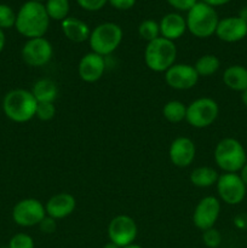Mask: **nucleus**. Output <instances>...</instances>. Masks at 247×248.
Returning <instances> with one entry per match:
<instances>
[{"label":"nucleus","instance_id":"f257e3e1","mask_svg":"<svg viewBox=\"0 0 247 248\" xmlns=\"http://www.w3.org/2000/svg\"><path fill=\"white\" fill-rule=\"evenodd\" d=\"M50 21L45 4L28 0L19 7L17 12L15 28L22 36L27 38V40L43 38L48 31Z\"/></svg>","mask_w":247,"mask_h":248},{"label":"nucleus","instance_id":"f03ea898","mask_svg":"<svg viewBox=\"0 0 247 248\" xmlns=\"http://www.w3.org/2000/svg\"><path fill=\"white\" fill-rule=\"evenodd\" d=\"M38 101L31 91L15 89L7 92L2 99V110L7 119L17 124L28 123L35 118Z\"/></svg>","mask_w":247,"mask_h":248},{"label":"nucleus","instance_id":"7ed1b4c3","mask_svg":"<svg viewBox=\"0 0 247 248\" xmlns=\"http://www.w3.org/2000/svg\"><path fill=\"white\" fill-rule=\"evenodd\" d=\"M186 29L191 35L199 39H206L216 34L219 17L215 7L198 1L186 12Z\"/></svg>","mask_w":247,"mask_h":248},{"label":"nucleus","instance_id":"20e7f679","mask_svg":"<svg viewBox=\"0 0 247 248\" xmlns=\"http://www.w3.org/2000/svg\"><path fill=\"white\" fill-rule=\"evenodd\" d=\"M215 162L224 173H237L247 162V154L241 142L235 138H223L215 148Z\"/></svg>","mask_w":247,"mask_h":248},{"label":"nucleus","instance_id":"39448f33","mask_svg":"<svg viewBox=\"0 0 247 248\" xmlns=\"http://www.w3.org/2000/svg\"><path fill=\"white\" fill-rule=\"evenodd\" d=\"M123 38L124 31L119 24L114 22H104L91 31L89 45L91 52L106 58L120 46Z\"/></svg>","mask_w":247,"mask_h":248},{"label":"nucleus","instance_id":"423d86ee","mask_svg":"<svg viewBox=\"0 0 247 248\" xmlns=\"http://www.w3.org/2000/svg\"><path fill=\"white\" fill-rule=\"evenodd\" d=\"M177 47L174 41L159 36L147 43L144 50L145 65L155 73H165L176 63Z\"/></svg>","mask_w":247,"mask_h":248},{"label":"nucleus","instance_id":"0eeeda50","mask_svg":"<svg viewBox=\"0 0 247 248\" xmlns=\"http://www.w3.org/2000/svg\"><path fill=\"white\" fill-rule=\"evenodd\" d=\"M219 115V106L211 97H200L186 106L185 121L195 128L212 125Z\"/></svg>","mask_w":247,"mask_h":248},{"label":"nucleus","instance_id":"6e6552de","mask_svg":"<svg viewBox=\"0 0 247 248\" xmlns=\"http://www.w3.org/2000/svg\"><path fill=\"white\" fill-rule=\"evenodd\" d=\"M45 217V205L38 199H23L12 208V219L22 228L36 227Z\"/></svg>","mask_w":247,"mask_h":248},{"label":"nucleus","instance_id":"1a4fd4ad","mask_svg":"<svg viewBox=\"0 0 247 248\" xmlns=\"http://www.w3.org/2000/svg\"><path fill=\"white\" fill-rule=\"evenodd\" d=\"M217 194L219 200L230 206L240 205L246 198L247 188L240 178L239 173L219 174L217 183Z\"/></svg>","mask_w":247,"mask_h":248},{"label":"nucleus","instance_id":"9d476101","mask_svg":"<svg viewBox=\"0 0 247 248\" xmlns=\"http://www.w3.org/2000/svg\"><path fill=\"white\" fill-rule=\"evenodd\" d=\"M21 56L23 62L29 67H44L52 60L53 46L45 36L28 39L22 46Z\"/></svg>","mask_w":247,"mask_h":248},{"label":"nucleus","instance_id":"9b49d317","mask_svg":"<svg viewBox=\"0 0 247 248\" xmlns=\"http://www.w3.org/2000/svg\"><path fill=\"white\" fill-rule=\"evenodd\" d=\"M138 227L135 219L127 215L115 216L109 222L108 237L109 241L118 245L119 247H125L131 244H135L137 239Z\"/></svg>","mask_w":247,"mask_h":248},{"label":"nucleus","instance_id":"f8f14e48","mask_svg":"<svg viewBox=\"0 0 247 248\" xmlns=\"http://www.w3.org/2000/svg\"><path fill=\"white\" fill-rule=\"evenodd\" d=\"M220 210V200L216 196L208 195L201 199L193 212V223L195 228L203 232L215 227L219 218Z\"/></svg>","mask_w":247,"mask_h":248},{"label":"nucleus","instance_id":"ddd939ff","mask_svg":"<svg viewBox=\"0 0 247 248\" xmlns=\"http://www.w3.org/2000/svg\"><path fill=\"white\" fill-rule=\"evenodd\" d=\"M200 77L194 65L188 63H174L165 72V81L171 89L178 91L190 90L198 84Z\"/></svg>","mask_w":247,"mask_h":248},{"label":"nucleus","instance_id":"4468645a","mask_svg":"<svg viewBox=\"0 0 247 248\" xmlns=\"http://www.w3.org/2000/svg\"><path fill=\"white\" fill-rule=\"evenodd\" d=\"M196 155L195 143L188 137H177L172 140L169 149V156L172 164L181 169H185L193 164Z\"/></svg>","mask_w":247,"mask_h":248},{"label":"nucleus","instance_id":"2eb2a0df","mask_svg":"<svg viewBox=\"0 0 247 248\" xmlns=\"http://www.w3.org/2000/svg\"><path fill=\"white\" fill-rule=\"evenodd\" d=\"M216 35L224 43H237L247 36V22L239 16L225 17L219 19Z\"/></svg>","mask_w":247,"mask_h":248},{"label":"nucleus","instance_id":"dca6fc26","mask_svg":"<svg viewBox=\"0 0 247 248\" xmlns=\"http://www.w3.org/2000/svg\"><path fill=\"white\" fill-rule=\"evenodd\" d=\"M106 68V58L94 52H89L82 56L80 60L77 73L82 81L92 84V82L98 81L103 77Z\"/></svg>","mask_w":247,"mask_h":248},{"label":"nucleus","instance_id":"f3484780","mask_svg":"<svg viewBox=\"0 0 247 248\" xmlns=\"http://www.w3.org/2000/svg\"><path fill=\"white\" fill-rule=\"evenodd\" d=\"M77 208V200L70 193H58L51 196L45 205L46 215L53 219H63L72 215Z\"/></svg>","mask_w":247,"mask_h":248},{"label":"nucleus","instance_id":"a211bd4d","mask_svg":"<svg viewBox=\"0 0 247 248\" xmlns=\"http://www.w3.org/2000/svg\"><path fill=\"white\" fill-rule=\"evenodd\" d=\"M160 36L167 39V40L176 41L185 34L186 21L178 12H171L166 14L159 22Z\"/></svg>","mask_w":247,"mask_h":248},{"label":"nucleus","instance_id":"6ab92c4d","mask_svg":"<svg viewBox=\"0 0 247 248\" xmlns=\"http://www.w3.org/2000/svg\"><path fill=\"white\" fill-rule=\"evenodd\" d=\"M61 28L68 40L77 44L89 41L90 34H91L89 24L77 17L68 16L67 18L61 22Z\"/></svg>","mask_w":247,"mask_h":248},{"label":"nucleus","instance_id":"aec40b11","mask_svg":"<svg viewBox=\"0 0 247 248\" xmlns=\"http://www.w3.org/2000/svg\"><path fill=\"white\" fill-rule=\"evenodd\" d=\"M223 82L232 91H245L247 90V68L240 64L230 65L223 72Z\"/></svg>","mask_w":247,"mask_h":248},{"label":"nucleus","instance_id":"412c9836","mask_svg":"<svg viewBox=\"0 0 247 248\" xmlns=\"http://www.w3.org/2000/svg\"><path fill=\"white\" fill-rule=\"evenodd\" d=\"M31 93L35 97L38 103H46L50 102L53 103L58 96V86L52 79L48 78H43L34 82L31 87Z\"/></svg>","mask_w":247,"mask_h":248},{"label":"nucleus","instance_id":"4be33fe9","mask_svg":"<svg viewBox=\"0 0 247 248\" xmlns=\"http://www.w3.org/2000/svg\"><path fill=\"white\" fill-rule=\"evenodd\" d=\"M219 173L217 170L211 166H199L191 171L189 179L191 184L198 188H210V186H216Z\"/></svg>","mask_w":247,"mask_h":248},{"label":"nucleus","instance_id":"5701e85b","mask_svg":"<svg viewBox=\"0 0 247 248\" xmlns=\"http://www.w3.org/2000/svg\"><path fill=\"white\" fill-rule=\"evenodd\" d=\"M194 68H195L196 73H198L200 78L212 77V75H215L219 70L220 61L216 55L207 53V55H202L196 60Z\"/></svg>","mask_w":247,"mask_h":248},{"label":"nucleus","instance_id":"b1692460","mask_svg":"<svg viewBox=\"0 0 247 248\" xmlns=\"http://www.w3.org/2000/svg\"><path fill=\"white\" fill-rule=\"evenodd\" d=\"M162 115L169 123L178 124L185 120L186 106L181 101H169L162 107Z\"/></svg>","mask_w":247,"mask_h":248},{"label":"nucleus","instance_id":"393cba45","mask_svg":"<svg viewBox=\"0 0 247 248\" xmlns=\"http://www.w3.org/2000/svg\"><path fill=\"white\" fill-rule=\"evenodd\" d=\"M45 9L50 19L62 22L69 15V0H46Z\"/></svg>","mask_w":247,"mask_h":248},{"label":"nucleus","instance_id":"a878e982","mask_svg":"<svg viewBox=\"0 0 247 248\" xmlns=\"http://www.w3.org/2000/svg\"><path fill=\"white\" fill-rule=\"evenodd\" d=\"M138 35L147 43L157 39L160 36L159 22L154 21V19H144L143 22H140V24L138 26Z\"/></svg>","mask_w":247,"mask_h":248},{"label":"nucleus","instance_id":"bb28decb","mask_svg":"<svg viewBox=\"0 0 247 248\" xmlns=\"http://www.w3.org/2000/svg\"><path fill=\"white\" fill-rule=\"evenodd\" d=\"M17 14L11 6L6 4H0V29H10L16 24Z\"/></svg>","mask_w":247,"mask_h":248},{"label":"nucleus","instance_id":"cd10ccee","mask_svg":"<svg viewBox=\"0 0 247 248\" xmlns=\"http://www.w3.org/2000/svg\"><path fill=\"white\" fill-rule=\"evenodd\" d=\"M9 248H35V242L31 235L26 232H17L10 239Z\"/></svg>","mask_w":247,"mask_h":248},{"label":"nucleus","instance_id":"c85d7f7f","mask_svg":"<svg viewBox=\"0 0 247 248\" xmlns=\"http://www.w3.org/2000/svg\"><path fill=\"white\" fill-rule=\"evenodd\" d=\"M202 242L208 248H218L222 244V234L215 227L202 232Z\"/></svg>","mask_w":247,"mask_h":248},{"label":"nucleus","instance_id":"c756f323","mask_svg":"<svg viewBox=\"0 0 247 248\" xmlns=\"http://www.w3.org/2000/svg\"><path fill=\"white\" fill-rule=\"evenodd\" d=\"M56 115V106L55 103H38V108H36L35 116L41 121H50L55 118Z\"/></svg>","mask_w":247,"mask_h":248},{"label":"nucleus","instance_id":"7c9ffc66","mask_svg":"<svg viewBox=\"0 0 247 248\" xmlns=\"http://www.w3.org/2000/svg\"><path fill=\"white\" fill-rule=\"evenodd\" d=\"M77 5L86 11H99L106 6L108 0H77Z\"/></svg>","mask_w":247,"mask_h":248},{"label":"nucleus","instance_id":"2f4dec72","mask_svg":"<svg viewBox=\"0 0 247 248\" xmlns=\"http://www.w3.org/2000/svg\"><path fill=\"white\" fill-rule=\"evenodd\" d=\"M38 227L40 232H44V234H53L56 229H57V220L46 215V217L41 220Z\"/></svg>","mask_w":247,"mask_h":248},{"label":"nucleus","instance_id":"473e14b6","mask_svg":"<svg viewBox=\"0 0 247 248\" xmlns=\"http://www.w3.org/2000/svg\"><path fill=\"white\" fill-rule=\"evenodd\" d=\"M166 1L177 11L188 12L198 2V0H166Z\"/></svg>","mask_w":247,"mask_h":248},{"label":"nucleus","instance_id":"72a5a7b5","mask_svg":"<svg viewBox=\"0 0 247 248\" xmlns=\"http://www.w3.org/2000/svg\"><path fill=\"white\" fill-rule=\"evenodd\" d=\"M137 0H108L109 4L116 10H120V11H126V10L132 9L136 5Z\"/></svg>","mask_w":247,"mask_h":248},{"label":"nucleus","instance_id":"f704fd0d","mask_svg":"<svg viewBox=\"0 0 247 248\" xmlns=\"http://www.w3.org/2000/svg\"><path fill=\"white\" fill-rule=\"evenodd\" d=\"M234 225L240 230L247 229V215L246 213H240V215L235 216Z\"/></svg>","mask_w":247,"mask_h":248},{"label":"nucleus","instance_id":"c9c22d12","mask_svg":"<svg viewBox=\"0 0 247 248\" xmlns=\"http://www.w3.org/2000/svg\"><path fill=\"white\" fill-rule=\"evenodd\" d=\"M201 1L210 5V6L212 7H217V6H223V5L228 4V2H230L232 0H201Z\"/></svg>","mask_w":247,"mask_h":248},{"label":"nucleus","instance_id":"e433bc0d","mask_svg":"<svg viewBox=\"0 0 247 248\" xmlns=\"http://www.w3.org/2000/svg\"><path fill=\"white\" fill-rule=\"evenodd\" d=\"M239 176L247 188V162L244 165V166H242V169L239 171Z\"/></svg>","mask_w":247,"mask_h":248},{"label":"nucleus","instance_id":"4c0bfd02","mask_svg":"<svg viewBox=\"0 0 247 248\" xmlns=\"http://www.w3.org/2000/svg\"><path fill=\"white\" fill-rule=\"evenodd\" d=\"M5 44H6V36H5L4 31L0 29V53H1L2 50H4Z\"/></svg>","mask_w":247,"mask_h":248},{"label":"nucleus","instance_id":"58836bf2","mask_svg":"<svg viewBox=\"0 0 247 248\" xmlns=\"http://www.w3.org/2000/svg\"><path fill=\"white\" fill-rule=\"evenodd\" d=\"M239 17L241 19H244L245 22H247V6L246 7H242L239 12Z\"/></svg>","mask_w":247,"mask_h":248},{"label":"nucleus","instance_id":"ea45409f","mask_svg":"<svg viewBox=\"0 0 247 248\" xmlns=\"http://www.w3.org/2000/svg\"><path fill=\"white\" fill-rule=\"evenodd\" d=\"M241 102L242 104L247 108V90H245V91L241 92Z\"/></svg>","mask_w":247,"mask_h":248},{"label":"nucleus","instance_id":"a19ab883","mask_svg":"<svg viewBox=\"0 0 247 248\" xmlns=\"http://www.w3.org/2000/svg\"><path fill=\"white\" fill-rule=\"evenodd\" d=\"M102 248H121V247H119L118 245H115V244H113V242L109 241V242H107V244L104 245Z\"/></svg>","mask_w":247,"mask_h":248},{"label":"nucleus","instance_id":"79ce46f5","mask_svg":"<svg viewBox=\"0 0 247 248\" xmlns=\"http://www.w3.org/2000/svg\"><path fill=\"white\" fill-rule=\"evenodd\" d=\"M123 248H143V247L139 246V245H137V244H131V245H128V246H125Z\"/></svg>","mask_w":247,"mask_h":248},{"label":"nucleus","instance_id":"37998d69","mask_svg":"<svg viewBox=\"0 0 247 248\" xmlns=\"http://www.w3.org/2000/svg\"><path fill=\"white\" fill-rule=\"evenodd\" d=\"M31 1H38V2H43V1H46V0H31Z\"/></svg>","mask_w":247,"mask_h":248},{"label":"nucleus","instance_id":"c03bdc74","mask_svg":"<svg viewBox=\"0 0 247 248\" xmlns=\"http://www.w3.org/2000/svg\"><path fill=\"white\" fill-rule=\"evenodd\" d=\"M0 248H9V246H4V247H0Z\"/></svg>","mask_w":247,"mask_h":248}]
</instances>
